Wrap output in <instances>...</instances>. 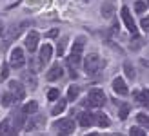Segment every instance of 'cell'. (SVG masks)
<instances>
[{
	"mask_svg": "<svg viewBox=\"0 0 149 136\" xmlns=\"http://www.w3.org/2000/svg\"><path fill=\"white\" fill-rule=\"evenodd\" d=\"M102 67H104V62H102V58L96 55V53L87 55V58L84 60V69H86L87 74H96Z\"/></svg>",
	"mask_w": 149,
	"mask_h": 136,
	"instance_id": "6da1fadb",
	"label": "cell"
},
{
	"mask_svg": "<svg viewBox=\"0 0 149 136\" xmlns=\"http://www.w3.org/2000/svg\"><path fill=\"white\" fill-rule=\"evenodd\" d=\"M87 102H89V107H102L104 103H106V94H104V91L95 87L89 91L87 94Z\"/></svg>",
	"mask_w": 149,
	"mask_h": 136,
	"instance_id": "7a4b0ae2",
	"label": "cell"
},
{
	"mask_svg": "<svg viewBox=\"0 0 149 136\" xmlns=\"http://www.w3.org/2000/svg\"><path fill=\"white\" fill-rule=\"evenodd\" d=\"M9 93L13 96V102H22L26 98V89L18 80H11L9 82Z\"/></svg>",
	"mask_w": 149,
	"mask_h": 136,
	"instance_id": "3957f363",
	"label": "cell"
},
{
	"mask_svg": "<svg viewBox=\"0 0 149 136\" xmlns=\"http://www.w3.org/2000/svg\"><path fill=\"white\" fill-rule=\"evenodd\" d=\"M26 64V56H24V51H22L20 47H15L11 51V55H9V65L15 67V69H20L22 65Z\"/></svg>",
	"mask_w": 149,
	"mask_h": 136,
	"instance_id": "277c9868",
	"label": "cell"
},
{
	"mask_svg": "<svg viewBox=\"0 0 149 136\" xmlns=\"http://www.w3.org/2000/svg\"><path fill=\"white\" fill-rule=\"evenodd\" d=\"M55 129L60 133V134H71L74 131V122L73 118H62L60 122L55 124Z\"/></svg>",
	"mask_w": 149,
	"mask_h": 136,
	"instance_id": "5b68a950",
	"label": "cell"
},
{
	"mask_svg": "<svg viewBox=\"0 0 149 136\" xmlns=\"http://www.w3.org/2000/svg\"><path fill=\"white\" fill-rule=\"evenodd\" d=\"M38 42H40V35L36 31H29L27 36H26V47L29 53L36 51V47H38Z\"/></svg>",
	"mask_w": 149,
	"mask_h": 136,
	"instance_id": "8992f818",
	"label": "cell"
},
{
	"mask_svg": "<svg viewBox=\"0 0 149 136\" xmlns=\"http://www.w3.org/2000/svg\"><path fill=\"white\" fill-rule=\"evenodd\" d=\"M120 15H122V20H124L125 27H127V31L135 35L136 33V24H135V20H133V17H131L129 9H127V7H122V13Z\"/></svg>",
	"mask_w": 149,
	"mask_h": 136,
	"instance_id": "52a82bcc",
	"label": "cell"
},
{
	"mask_svg": "<svg viewBox=\"0 0 149 136\" xmlns=\"http://www.w3.org/2000/svg\"><path fill=\"white\" fill-rule=\"evenodd\" d=\"M113 91L116 94H120V96H127L129 94V89H127V84L124 82L122 76H116L113 80Z\"/></svg>",
	"mask_w": 149,
	"mask_h": 136,
	"instance_id": "ba28073f",
	"label": "cell"
},
{
	"mask_svg": "<svg viewBox=\"0 0 149 136\" xmlns=\"http://www.w3.org/2000/svg\"><path fill=\"white\" fill-rule=\"evenodd\" d=\"M62 74H64V69H62V65H58V64H55L51 69L47 71V74H46V80L47 82H56L58 78H62Z\"/></svg>",
	"mask_w": 149,
	"mask_h": 136,
	"instance_id": "9c48e42d",
	"label": "cell"
},
{
	"mask_svg": "<svg viewBox=\"0 0 149 136\" xmlns=\"http://www.w3.org/2000/svg\"><path fill=\"white\" fill-rule=\"evenodd\" d=\"M51 55H53V47H51V44H44L42 47H40V55H38V60H40V64H47L49 60H51Z\"/></svg>",
	"mask_w": 149,
	"mask_h": 136,
	"instance_id": "30bf717a",
	"label": "cell"
},
{
	"mask_svg": "<svg viewBox=\"0 0 149 136\" xmlns=\"http://www.w3.org/2000/svg\"><path fill=\"white\" fill-rule=\"evenodd\" d=\"M135 100L138 105H146L147 107V103H149V93H147V89H140L135 93Z\"/></svg>",
	"mask_w": 149,
	"mask_h": 136,
	"instance_id": "8fae6325",
	"label": "cell"
},
{
	"mask_svg": "<svg viewBox=\"0 0 149 136\" xmlns=\"http://www.w3.org/2000/svg\"><path fill=\"white\" fill-rule=\"evenodd\" d=\"M100 11H102V17H104V18L115 17V4H113V2H104Z\"/></svg>",
	"mask_w": 149,
	"mask_h": 136,
	"instance_id": "7c38bea8",
	"label": "cell"
},
{
	"mask_svg": "<svg viewBox=\"0 0 149 136\" xmlns=\"http://www.w3.org/2000/svg\"><path fill=\"white\" fill-rule=\"evenodd\" d=\"M93 118H95V116L91 114V112H82V114L78 116V124H80L82 127H89V125H93V122H95Z\"/></svg>",
	"mask_w": 149,
	"mask_h": 136,
	"instance_id": "4fadbf2b",
	"label": "cell"
},
{
	"mask_svg": "<svg viewBox=\"0 0 149 136\" xmlns=\"http://www.w3.org/2000/svg\"><path fill=\"white\" fill-rule=\"evenodd\" d=\"M36 111H38V102L31 100V102L24 103V107H22V114H33V112H36Z\"/></svg>",
	"mask_w": 149,
	"mask_h": 136,
	"instance_id": "5bb4252c",
	"label": "cell"
},
{
	"mask_svg": "<svg viewBox=\"0 0 149 136\" xmlns=\"http://www.w3.org/2000/svg\"><path fill=\"white\" fill-rule=\"evenodd\" d=\"M84 44H86V38H84V36L77 38V40L73 42V49H71V53H74V55H82V51H84Z\"/></svg>",
	"mask_w": 149,
	"mask_h": 136,
	"instance_id": "9a60e30c",
	"label": "cell"
},
{
	"mask_svg": "<svg viewBox=\"0 0 149 136\" xmlns=\"http://www.w3.org/2000/svg\"><path fill=\"white\" fill-rule=\"evenodd\" d=\"M78 93H80V87H78V85H69V87H68V100H69V102L77 100V98H78Z\"/></svg>",
	"mask_w": 149,
	"mask_h": 136,
	"instance_id": "2e32d148",
	"label": "cell"
},
{
	"mask_svg": "<svg viewBox=\"0 0 149 136\" xmlns=\"http://www.w3.org/2000/svg\"><path fill=\"white\" fill-rule=\"evenodd\" d=\"M0 134H17V131L9 127V120H4L0 124Z\"/></svg>",
	"mask_w": 149,
	"mask_h": 136,
	"instance_id": "e0dca14e",
	"label": "cell"
},
{
	"mask_svg": "<svg viewBox=\"0 0 149 136\" xmlns=\"http://www.w3.org/2000/svg\"><path fill=\"white\" fill-rule=\"evenodd\" d=\"M80 62H82V55H74V53H71V55H69V58H68V64H69L71 67H77V65H80Z\"/></svg>",
	"mask_w": 149,
	"mask_h": 136,
	"instance_id": "ac0fdd59",
	"label": "cell"
},
{
	"mask_svg": "<svg viewBox=\"0 0 149 136\" xmlns=\"http://www.w3.org/2000/svg\"><path fill=\"white\" fill-rule=\"evenodd\" d=\"M124 71H125V76H127L129 80H135V76H136V74H135V67H133L129 62L124 64Z\"/></svg>",
	"mask_w": 149,
	"mask_h": 136,
	"instance_id": "d6986e66",
	"label": "cell"
},
{
	"mask_svg": "<svg viewBox=\"0 0 149 136\" xmlns=\"http://www.w3.org/2000/svg\"><path fill=\"white\" fill-rule=\"evenodd\" d=\"M64 109H65V100H58V103L51 109V114L56 116V114H60V112H64Z\"/></svg>",
	"mask_w": 149,
	"mask_h": 136,
	"instance_id": "ffe728a7",
	"label": "cell"
},
{
	"mask_svg": "<svg viewBox=\"0 0 149 136\" xmlns=\"http://www.w3.org/2000/svg\"><path fill=\"white\" fill-rule=\"evenodd\" d=\"M131 111V103H120V120H125Z\"/></svg>",
	"mask_w": 149,
	"mask_h": 136,
	"instance_id": "44dd1931",
	"label": "cell"
},
{
	"mask_svg": "<svg viewBox=\"0 0 149 136\" xmlns=\"http://www.w3.org/2000/svg\"><path fill=\"white\" fill-rule=\"evenodd\" d=\"M95 118H96V124H98L100 127H109V124H111L106 114H96Z\"/></svg>",
	"mask_w": 149,
	"mask_h": 136,
	"instance_id": "7402d4cb",
	"label": "cell"
},
{
	"mask_svg": "<svg viewBox=\"0 0 149 136\" xmlns=\"http://www.w3.org/2000/svg\"><path fill=\"white\" fill-rule=\"evenodd\" d=\"M56 98H60V89H55V87H51L47 91V100H56Z\"/></svg>",
	"mask_w": 149,
	"mask_h": 136,
	"instance_id": "603a6c76",
	"label": "cell"
},
{
	"mask_svg": "<svg viewBox=\"0 0 149 136\" xmlns=\"http://www.w3.org/2000/svg\"><path fill=\"white\" fill-rule=\"evenodd\" d=\"M136 122H138L140 125H146V127H147V124H149V116L144 114V112H140V114H136Z\"/></svg>",
	"mask_w": 149,
	"mask_h": 136,
	"instance_id": "cb8c5ba5",
	"label": "cell"
},
{
	"mask_svg": "<svg viewBox=\"0 0 149 136\" xmlns=\"http://www.w3.org/2000/svg\"><path fill=\"white\" fill-rule=\"evenodd\" d=\"M65 44H68V38H62L60 44H58V47H56V55H58V56H62V55H64V51H65Z\"/></svg>",
	"mask_w": 149,
	"mask_h": 136,
	"instance_id": "d4e9b609",
	"label": "cell"
},
{
	"mask_svg": "<svg viewBox=\"0 0 149 136\" xmlns=\"http://www.w3.org/2000/svg\"><path fill=\"white\" fill-rule=\"evenodd\" d=\"M11 103H13V96H11V93H6V94L2 96V105H4V107H9Z\"/></svg>",
	"mask_w": 149,
	"mask_h": 136,
	"instance_id": "484cf974",
	"label": "cell"
},
{
	"mask_svg": "<svg viewBox=\"0 0 149 136\" xmlns=\"http://www.w3.org/2000/svg\"><path fill=\"white\" fill-rule=\"evenodd\" d=\"M129 134H131V136H144L146 131L140 129V127H131V129H129Z\"/></svg>",
	"mask_w": 149,
	"mask_h": 136,
	"instance_id": "4316f807",
	"label": "cell"
},
{
	"mask_svg": "<svg viewBox=\"0 0 149 136\" xmlns=\"http://www.w3.org/2000/svg\"><path fill=\"white\" fill-rule=\"evenodd\" d=\"M147 9V2H135V11L136 13H144Z\"/></svg>",
	"mask_w": 149,
	"mask_h": 136,
	"instance_id": "83f0119b",
	"label": "cell"
},
{
	"mask_svg": "<svg viewBox=\"0 0 149 136\" xmlns=\"http://www.w3.org/2000/svg\"><path fill=\"white\" fill-rule=\"evenodd\" d=\"M7 74H9V67L4 64V65H2V71H0V80H6Z\"/></svg>",
	"mask_w": 149,
	"mask_h": 136,
	"instance_id": "f1b7e54d",
	"label": "cell"
},
{
	"mask_svg": "<svg viewBox=\"0 0 149 136\" xmlns=\"http://www.w3.org/2000/svg\"><path fill=\"white\" fill-rule=\"evenodd\" d=\"M140 26H142V29L147 33V31H149V18H147V17H144V18H142V24H140Z\"/></svg>",
	"mask_w": 149,
	"mask_h": 136,
	"instance_id": "f546056e",
	"label": "cell"
},
{
	"mask_svg": "<svg viewBox=\"0 0 149 136\" xmlns=\"http://www.w3.org/2000/svg\"><path fill=\"white\" fill-rule=\"evenodd\" d=\"M133 49H140V45H142V40L138 38V36H135V40H133Z\"/></svg>",
	"mask_w": 149,
	"mask_h": 136,
	"instance_id": "4dcf8cb0",
	"label": "cell"
},
{
	"mask_svg": "<svg viewBox=\"0 0 149 136\" xmlns=\"http://www.w3.org/2000/svg\"><path fill=\"white\" fill-rule=\"evenodd\" d=\"M47 36H56V29H51V31L47 33Z\"/></svg>",
	"mask_w": 149,
	"mask_h": 136,
	"instance_id": "1f68e13d",
	"label": "cell"
},
{
	"mask_svg": "<svg viewBox=\"0 0 149 136\" xmlns=\"http://www.w3.org/2000/svg\"><path fill=\"white\" fill-rule=\"evenodd\" d=\"M2 29H4V26H2V24H0V36H2V33H4V31H2Z\"/></svg>",
	"mask_w": 149,
	"mask_h": 136,
	"instance_id": "d6a6232c",
	"label": "cell"
}]
</instances>
